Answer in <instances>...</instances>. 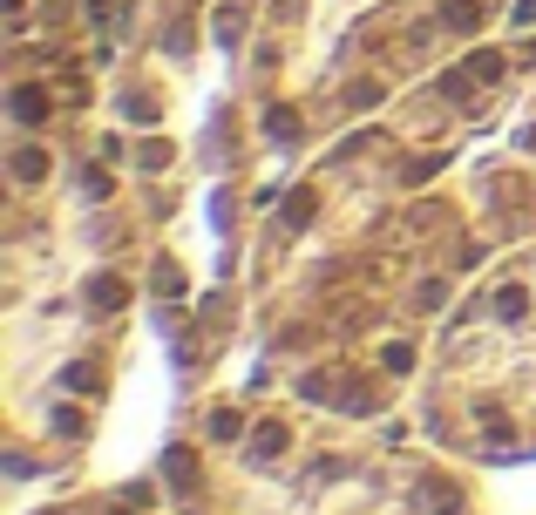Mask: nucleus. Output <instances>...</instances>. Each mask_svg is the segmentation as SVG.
<instances>
[{
	"label": "nucleus",
	"instance_id": "f257e3e1",
	"mask_svg": "<svg viewBox=\"0 0 536 515\" xmlns=\"http://www.w3.org/2000/svg\"><path fill=\"white\" fill-rule=\"evenodd\" d=\"M41 109H48L41 89H21V95H14V116H21V122H41Z\"/></svg>",
	"mask_w": 536,
	"mask_h": 515
},
{
	"label": "nucleus",
	"instance_id": "f03ea898",
	"mask_svg": "<svg viewBox=\"0 0 536 515\" xmlns=\"http://www.w3.org/2000/svg\"><path fill=\"white\" fill-rule=\"evenodd\" d=\"M448 21H455V28H475V0H448Z\"/></svg>",
	"mask_w": 536,
	"mask_h": 515
}]
</instances>
